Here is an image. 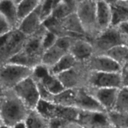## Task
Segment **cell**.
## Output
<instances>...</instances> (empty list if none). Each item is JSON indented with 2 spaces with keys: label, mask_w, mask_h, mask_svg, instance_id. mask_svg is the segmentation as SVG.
Here are the masks:
<instances>
[{
  "label": "cell",
  "mask_w": 128,
  "mask_h": 128,
  "mask_svg": "<svg viewBox=\"0 0 128 128\" xmlns=\"http://www.w3.org/2000/svg\"><path fill=\"white\" fill-rule=\"evenodd\" d=\"M30 110L12 90H2L0 94V123L12 128L27 118Z\"/></svg>",
  "instance_id": "6da1fadb"
},
{
  "label": "cell",
  "mask_w": 128,
  "mask_h": 128,
  "mask_svg": "<svg viewBox=\"0 0 128 128\" xmlns=\"http://www.w3.org/2000/svg\"><path fill=\"white\" fill-rule=\"evenodd\" d=\"M47 29L42 24L36 32L28 36L23 50L12 58L8 62L18 64L31 69H34L41 64L44 50L43 40Z\"/></svg>",
  "instance_id": "7a4b0ae2"
},
{
  "label": "cell",
  "mask_w": 128,
  "mask_h": 128,
  "mask_svg": "<svg viewBox=\"0 0 128 128\" xmlns=\"http://www.w3.org/2000/svg\"><path fill=\"white\" fill-rule=\"evenodd\" d=\"M91 41L93 46L94 55H103L116 46L128 45V37L118 26H112L100 32Z\"/></svg>",
  "instance_id": "3957f363"
},
{
  "label": "cell",
  "mask_w": 128,
  "mask_h": 128,
  "mask_svg": "<svg viewBox=\"0 0 128 128\" xmlns=\"http://www.w3.org/2000/svg\"><path fill=\"white\" fill-rule=\"evenodd\" d=\"M33 69L12 62L0 64V89L13 90L20 82L32 76Z\"/></svg>",
  "instance_id": "277c9868"
},
{
  "label": "cell",
  "mask_w": 128,
  "mask_h": 128,
  "mask_svg": "<svg viewBox=\"0 0 128 128\" xmlns=\"http://www.w3.org/2000/svg\"><path fill=\"white\" fill-rule=\"evenodd\" d=\"M97 0H86L78 3L76 12L82 25L86 36L93 40L100 34L97 22Z\"/></svg>",
  "instance_id": "5b68a950"
},
{
  "label": "cell",
  "mask_w": 128,
  "mask_h": 128,
  "mask_svg": "<svg viewBox=\"0 0 128 128\" xmlns=\"http://www.w3.org/2000/svg\"><path fill=\"white\" fill-rule=\"evenodd\" d=\"M0 37V64H2L23 50L28 36L19 30H15Z\"/></svg>",
  "instance_id": "8992f818"
},
{
  "label": "cell",
  "mask_w": 128,
  "mask_h": 128,
  "mask_svg": "<svg viewBox=\"0 0 128 128\" xmlns=\"http://www.w3.org/2000/svg\"><path fill=\"white\" fill-rule=\"evenodd\" d=\"M90 73L86 61H78L72 68L58 77L66 89L78 90L88 87Z\"/></svg>",
  "instance_id": "52a82bcc"
},
{
  "label": "cell",
  "mask_w": 128,
  "mask_h": 128,
  "mask_svg": "<svg viewBox=\"0 0 128 128\" xmlns=\"http://www.w3.org/2000/svg\"><path fill=\"white\" fill-rule=\"evenodd\" d=\"M36 110L49 120L58 118L68 122L76 121L80 110L74 108L60 106L52 102L41 100Z\"/></svg>",
  "instance_id": "ba28073f"
},
{
  "label": "cell",
  "mask_w": 128,
  "mask_h": 128,
  "mask_svg": "<svg viewBox=\"0 0 128 128\" xmlns=\"http://www.w3.org/2000/svg\"><path fill=\"white\" fill-rule=\"evenodd\" d=\"M12 90L29 110L36 109L41 98L37 84L32 76L20 82Z\"/></svg>",
  "instance_id": "9c48e42d"
},
{
  "label": "cell",
  "mask_w": 128,
  "mask_h": 128,
  "mask_svg": "<svg viewBox=\"0 0 128 128\" xmlns=\"http://www.w3.org/2000/svg\"><path fill=\"white\" fill-rule=\"evenodd\" d=\"M32 77L36 82L42 84L53 95L58 94L66 89L58 77L51 74L49 68L42 64L34 69Z\"/></svg>",
  "instance_id": "30bf717a"
},
{
  "label": "cell",
  "mask_w": 128,
  "mask_h": 128,
  "mask_svg": "<svg viewBox=\"0 0 128 128\" xmlns=\"http://www.w3.org/2000/svg\"><path fill=\"white\" fill-rule=\"evenodd\" d=\"M88 87L98 88H122L121 72L91 71Z\"/></svg>",
  "instance_id": "8fae6325"
},
{
  "label": "cell",
  "mask_w": 128,
  "mask_h": 128,
  "mask_svg": "<svg viewBox=\"0 0 128 128\" xmlns=\"http://www.w3.org/2000/svg\"><path fill=\"white\" fill-rule=\"evenodd\" d=\"M84 89L101 104L106 112H110L114 110L120 89L98 88L93 87H87Z\"/></svg>",
  "instance_id": "7c38bea8"
},
{
  "label": "cell",
  "mask_w": 128,
  "mask_h": 128,
  "mask_svg": "<svg viewBox=\"0 0 128 128\" xmlns=\"http://www.w3.org/2000/svg\"><path fill=\"white\" fill-rule=\"evenodd\" d=\"M91 71L100 72H121L122 67L106 54L94 55L86 61Z\"/></svg>",
  "instance_id": "4fadbf2b"
},
{
  "label": "cell",
  "mask_w": 128,
  "mask_h": 128,
  "mask_svg": "<svg viewBox=\"0 0 128 128\" xmlns=\"http://www.w3.org/2000/svg\"><path fill=\"white\" fill-rule=\"evenodd\" d=\"M76 122L84 128H102L111 124L107 112L80 110Z\"/></svg>",
  "instance_id": "5bb4252c"
},
{
  "label": "cell",
  "mask_w": 128,
  "mask_h": 128,
  "mask_svg": "<svg viewBox=\"0 0 128 128\" xmlns=\"http://www.w3.org/2000/svg\"><path fill=\"white\" fill-rule=\"evenodd\" d=\"M69 53L73 56L78 61L81 62L88 61L94 54L91 40L85 37L76 38L70 48Z\"/></svg>",
  "instance_id": "9a60e30c"
},
{
  "label": "cell",
  "mask_w": 128,
  "mask_h": 128,
  "mask_svg": "<svg viewBox=\"0 0 128 128\" xmlns=\"http://www.w3.org/2000/svg\"><path fill=\"white\" fill-rule=\"evenodd\" d=\"M75 108L80 111L107 112L84 88L77 90Z\"/></svg>",
  "instance_id": "2e32d148"
},
{
  "label": "cell",
  "mask_w": 128,
  "mask_h": 128,
  "mask_svg": "<svg viewBox=\"0 0 128 128\" xmlns=\"http://www.w3.org/2000/svg\"><path fill=\"white\" fill-rule=\"evenodd\" d=\"M42 26V20L40 5L38 8L21 20L18 30L27 36H30L37 32Z\"/></svg>",
  "instance_id": "e0dca14e"
},
{
  "label": "cell",
  "mask_w": 128,
  "mask_h": 128,
  "mask_svg": "<svg viewBox=\"0 0 128 128\" xmlns=\"http://www.w3.org/2000/svg\"><path fill=\"white\" fill-rule=\"evenodd\" d=\"M97 22L100 32L112 26L111 6L102 0H97Z\"/></svg>",
  "instance_id": "ac0fdd59"
},
{
  "label": "cell",
  "mask_w": 128,
  "mask_h": 128,
  "mask_svg": "<svg viewBox=\"0 0 128 128\" xmlns=\"http://www.w3.org/2000/svg\"><path fill=\"white\" fill-rule=\"evenodd\" d=\"M0 14L6 18L14 30H18L21 22L18 5L12 0H0Z\"/></svg>",
  "instance_id": "d6986e66"
},
{
  "label": "cell",
  "mask_w": 128,
  "mask_h": 128,
  "mask_svg": "<svg viewBox=\"0 0 128 128\" xmlns=\"http://www.w3.org/2000/svg\"><path fill=\"white\" fill-rule=\"evenodd\" d=\"M61 22L64 30L70 36L87 38L82 24L76 12L66 16L61 20Z\"/></svg>",
  "instance_id": "ffe728a7"
},
{
  "label": "cell",
  "mask_w": 128,
  "mask_h": 128,
  "mask_svg": "<svg viewBox=\"0 0 128 128\" xmlns=\"http://www.w3.org/2000/svg\"><path fill=\"white\" fill-rule=\"evenodd\" d=\"M66 53L68 52L60 48L55 44L52 47L45 50L42 54L41 64L46 66L49 69L51 68L54 65L56 64Z\"/></svg>",
  "instance_id": "44dd1931"
},
{
  "label": "cell",
  "mask_w": 128,
  "mask_h": 128,
  "mask_svg": "<svg viewBox=\"0 0 128 128\" xmlns=\"http://www.w3.org/2000/svg\"><path fill=\"white\" fill-rule=\"evenodd\" d=\"M78 61L70 53L68 52L52 67L49 69L50 73L54 76H59L63 72L71 70Z\"/></svg>",
  "instance_id": "7402d4cb"
},
{
  "label": "cell",
  "mask_w": 128,
  "mask_h": 128,
  "mask_svg": "<svg viewBox=\"0 0 128 128\" xmlns=\"http://www.w3.org/2000/svg\"><path fill=\"white\" fill-rule=\"evenodd\" d=\"M50 120L36 109L30 110L24 122L27 128H50Z\"/></svg>",
  "instance_id": "603a6c76"
},
{
  "label": "cell",
  "mask_w": 128,
  "mask_h": 128,
  "mask_svg": "<svg viewBox=\"0 0 128 128\" xmlns=\"http://www.w3.org/2000/svg\"><path fill=\"white\" fill-rule=\"evenodd\" d=\"M76 91L77 90L65 89L62 92L54 95L52 102L60 106L75 108Z\"/></svg>",
  "instance_id": "cb8c5ba5"
},
{
  "label": "cell",
  "mask_w": 128,
  "mask_h": 128,
  "mask_svg": "<svg viewBox=\"0 0 128 128\" xmlns=\"http://www.w3.org/2000/svg\"><path fill=\"white\" fill-rule=\"evenodd\" d=\"M112 14V26H118L128 21V4L124 1H119L111 6Z\"/></svg>",
  "instance_id": "d4e9b609"
},
{
  "label": "cell",
  "mask_w": 128,
  "mask_h": 128,
  "mask_svg": "<svg viewBox=\"0 0 128 128\" xmlns=\"http://www.w3.org/2000/svg\"><path fill=\"white\" fill-rule=\"evenodd\" d=\"M106 55L118 63L123 68L128 62V45H120L110 50Z\"/></svg>",
  "instance_id": "484cf974"
},
{
  "label": "cell",
  "mask_w": 128,
  "mask_h": 128,
  "mask_svg": "<svg viewBox=\"0 0 128 128\" xmlns=\"http://www.w3.org/2000/svg\"><path fill=\"white\" fill-rule=\"evenodd\" d=\"M42 24L47 29L48 31L53 33L57 37L60 38L62 36H70L62 26L61 20H57L52 16L46 19L43 22Z\"/></svg>",
  "instance_id": "4316f807"
},
{
  "label": "cell",
  "mask_w": 128,
  "mask_h": 128,
  "mask_svg": "<svg viewBox=\"0 0 128 128\" xmlns=\"http://www.w3.org/2000/svg\"><path fill=\"white\" fill-rule=\"evenodd\" d=\"M42 0H22L18 4L19 17L20 20L34 11L41 5Z\"/></svg>",
  "instance_id": "83f0119b"
},
{
  "label": "cell",
  "mask_w": 128,
  "mask_h": 128,
  "mask_svg": "<svg viewBox=\"0 0 128 128\" xmlns=\"http://www.w3.org/2000/svg\"><path fill=\"white\" fill-rule=\"evenodd\" d=\"M107 114L110 123L113 127L128 128V113L112 111Z\"/></svg>",
  "instance_id": "f1b7e54d"
},
{
  "label": "cell",
  "mask_w": 128,
  "mask_h": 128,
  "mask_svg": "<svg viewBox=\"0 0 128 128\" xmlns=\"http://www.w3.org/2000/svg\"><path fill=\"white\" fill-rule=\"evenodd\" d=\"M113 111L122 113H128V90L122 88L119 90L114 110Z\"/></svg>",
  "instance_id": "f546056e"
},
{
  "label": "cell",
  "mask_w": 128,
  "mask_h": 128,
  "mask_svg": "<svg viewBox=\"0 0 128 128\" xmlns=\"http://www.w3.org/2000/svg\"><path fill=\"white\" fill-rule=\"evenodd\" d=\"M73 12H75L72 11L62 0H60V2L55 6L51 16L57 20H62L66 16Z\"/></svg>",
  "instance_id": "4dcf8cb0"
},
{
  "label": "cell",
  "mask_w": 128,
  "mask_h": 128,
  "mask_svg": "<svg viewBox=\"0 0 128 128\" xmlns=\"http://www.w3.org/2000/svg\"><path fill=\"white\" fill-rule=\"evenodd\" d=\"M60 0H42L41 4V13L42 23L44 21L52 15L56 5Z\"/></svg>",
  "instance_id": "1f68e13d"
},
{
  "label": "cell",
  "mask_w": 128,
  "mask_h": 128,
  "mask_svg": "<svg viewBox=\"0 0 128 128\" xmlns=\"http://www.w3.org/2000/svg\"><path fill=\"white\" fill-rule=\"evenodd\" d=\"M76 38L79 37H74L71 36H62V37L58 38V40L56 41V44L58 46L66 51V52H69L70 48L73 43L74 41Z\"/></svg>",
  "instance_id": "d6a6232c"
},
{
  "label": "cell",
  "mask_w": 128,
  "mask_h": 128,
  "mask_svg": "<svg viewBox=\"0 0 128 128\" xmlns=\"http://www.w3.org/2000/svg\"><path fill=\"white\" fill-rule=\"evenodd\" d=\"M36 84H37L41 100L49 101V102H52L54 95L51 94L41 83L36 82Z\"/></svg>",
  "instance_id": "836d02e7"
},
{
  "label": "cell",
  "mask_w": 128,
  "mask_h": 128,
  "mask_svg": "<svg viewBox=\"0 0 128 128\" xmlns=\"http://www.w3.org/2000/svg\"><path fill=\"white\" fill-rule=\"evenodd\" d=\"M15 30L11 24L6 20L4 16L0 14V36L10 33Z\"/></svg>",
  "instance_id": "e575fe53"
},
{
  "label": "cell",
  "mask_w": 128,
  "mask_h": 128,
  "mask_svg": "<svg viewBox=\"0 0 128 128\" xmlns=\"http://www.w3.org/2000/svg\"><path fill=\"white\" fill-rule=\"evenodd\" d=\"M57 36L54 34L52 32L47 31L43 40V48L44 50H48L50 48L52 47V46L56 44V41L58 40Z\"/></svg>",
  "instance_id": "d590c367"
},
{
  "label": "cell",
  "mask_w": 128,
  "mask_h": 128,
  "mask_svg": "<svg viewBox=\"0 0 128 128\" xmlns=\"http://www.w3.org/2000/svg\"><path fill=\"white\" fill-rule=\"evenodd\" d=\"M50 128H62L68 121H64L58 118H53L50 120Z\"/></svg>",
  "instance_id": "8d00e7d4"
},
{
  "label": "cell",
  "mask_w": 128,
  "mask_h": 128,
  "mask_svg": "<svg viewBox=\"0 0 128 128\" xmlns=\"http://www.w3.org/2000/svg\"><path fill=\"white\" fill-rule=\"evenodd\" d=\"M122 88L128 90V70L123 68L121 72Z\"/></svg>",
  "instance_id": "74e56055"
},
{
  "label": "cell",
  "mask_w": 128,
  "mask_h": 128,
  "mask_svg": "<svg viewBox=\"0 0 128 128\" xmlns=\"http://www.w3.org/2000/svg\"><path fill=\"white\" fill-rule=\"evenodd\" d=\"M116 26H118V28L128 37V21L122 22V23Z\"/></svg>",
  "instance_id": "f35d334b"
},
{
  "label": "cell",
  "mask_w": 128,
  "mask_h": 128,
  "mask_svg": "<svg viewBox=\"0 0 128 128\" xmlns=\"http://www.w3.org/2000/svg\"><path fill=\"white\" fill-rule=\"evenodd\" d=\"M62 128H84L82 126L78 123L76 121H72V122H68Z\"/></svg>",
  "instance_id": "ab89813d"
},
{
  "label": "cell",
  "mask_w": 128,
  "mask_h": 128,
  "mask_svg": "<svg viewBox=\"0 0 128 128\" xmlns=\"http://www.w3.org/2000/svg\"><path fill=\"white\" fill-rule=\"evenodd\" d=\"M11 128H27V127H26V125L25 124L24 121H23V122L17 124L15 125L14 126H13V127Z\"/></svg>",
  "instance_id": "60d3db41"
},
{
  "label": "cell",
  "mask_w": 128,
  "mask_h": 128,
  "mask_svg": "<svg viewBox=\"0 0 128 128\" xmlns=\"http://www.w3.org/2000/svg\"><path fill=\"white\" fill-rule=\"evenodd\" d=\"M102 1H105L106 2H107L108 4H109L111 6L117 3L119 1V0H102Z\"/></svg>",
  "instance_id": "b9f144b4"
},
{
  "label": "cell",
  "mask_w": 128,
  "mask_h": 128,
  "mask_svg": "<svg viewBox=\"0 0 128 128\" xmlns=\"http://www.w3.org/2000/svg\"><path fill=\"white\" fill-rule=\"evenodd\" d=\"M0 128H11L9 127L8 126L4 124L0 123Z\"/></svg>",
  "instance_id": "7bdbcfd3"
},
{
  "label": "cell",
  "mask_w": 128,
  "mask_h": 128,
  "mask_svg": "<svg viewBox=\"0 0 128 128\" xmlns=\"http://www.w3.org/2000/svg\"><path fill=\"white\" fill-rule=\"evenodd\" d=\"M12 1H13L15 3L18 5V4H20V2L22 1V0H12Z\"/></svg>",
  "instance_id": "ee69618b"
},
{
  "label": "cell",
  "mask_w": 128,
  "mask_h": 128,
  "mask_svg": "<svg viewBox=\"0 0 128 128\" xmlns=\"http://www.w3.org/2000/svg\"><path fill=\"white\" fill-rule=\"evenodd\" d=\"M102 128H114L112 125L110 124V125H108V126H105V127H104Z\"/></svg>",
  "instance_id": "f6af8a7d"
},
{
  "label": "cell",
  "mask_w": 128,
  "mask_h": 128,
  "mask_svg": "<svg viewBox=\"0 0 128 128\" xmlns=\"http://www.w3.org/2000/svg\"><path fill=\"white\" fill-rule=\"evenodd\" d=\"M123 68L126 69V70H128V62L127 64H126V65H125V66H124V67Z\"/></svg>",
  "instance_id": "bcb514c9"
},
{
  "label": "cell",
  "mask_w": 128,
  "mask_h": 128,
  "mask_svg": "<svg viewBox=\"0 0 128 128\" xmlns=\"http://www.w3.org/2000/svg\"><path fill=\"white\" fill-rule=\"evenodd\" d=\"M86 1V0H77V1L78 3H80V2H82V1Z\"/></svg>",
  "instance_id": "7dc6e473"
},
{
  "label": "cell",
  "mask_w": 128,
  "mask_h": 128,
  "mask_svg": "<svg viewBox=\"0 0 128 128\" xmlns=\"http://www.w3.org/2000/svg\"><path fill=\"white\" fill-rule=\"evenodd\" d=\"M119 1H128V0H119Z\"/></svg>",
  "instance_id": "c3c4849f"
},
{
  "label": "cell",
  "mask_w": 128,
  "mask_h": 128,
  "mask_svg": "<svg viewBox=\"0 0 128 128\" xmlns=\"http://www.w3.org/2000/svg\"><path fill=\"white\" fill-rule=\"evenodd\" d=\"M114 128H114V127H113Z\"/></svg>",
  "instance_id": "681fc988"
}]
</instances>
